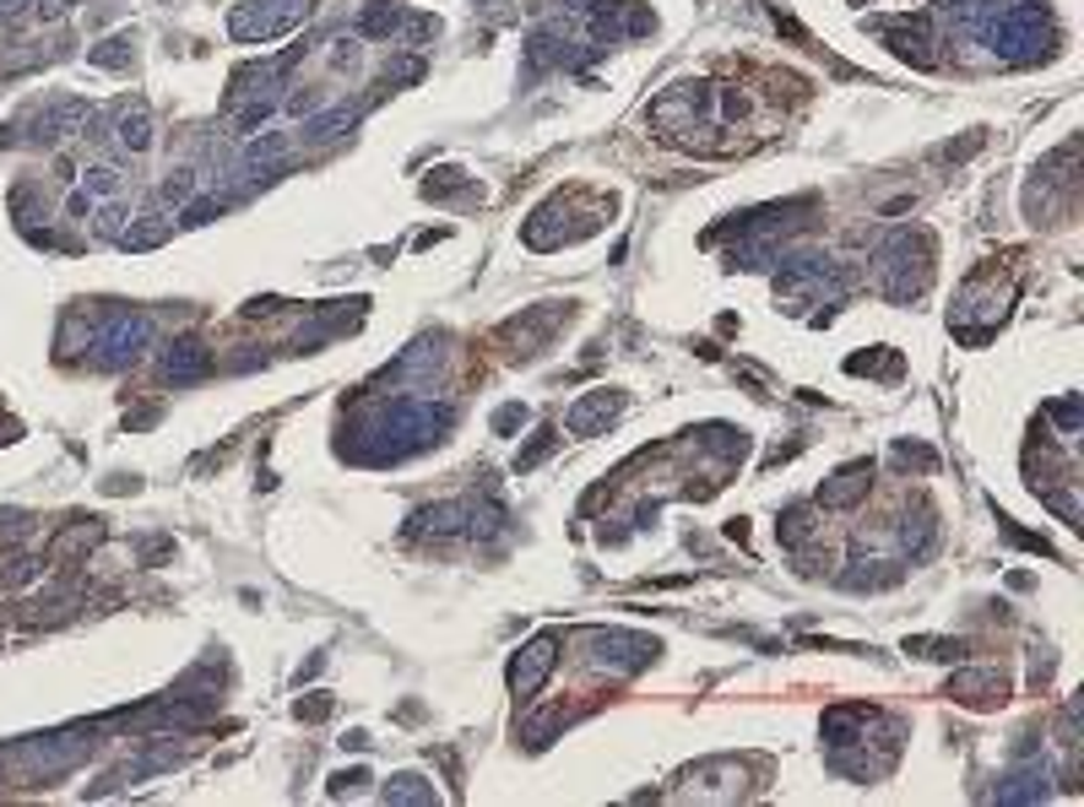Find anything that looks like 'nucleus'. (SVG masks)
I'll use <instances>...</instances> for the list:
<instances>
[{"label":"nucleus","instance_id":"1","mask_svg":"<svg viewBox=\"0 0 1084 807\" xmlns=\"http://www.w3.org/2000/svg\"><path fill=\"white\" fill-rule=\"evenodd\" d=\"M547 667H553V639H538V645H527V656L516 661V672H510V683L521 689V694H532L542 678H547Z\"/></svg>","mask_w":1084,"mask_h":807}]
</instances>
